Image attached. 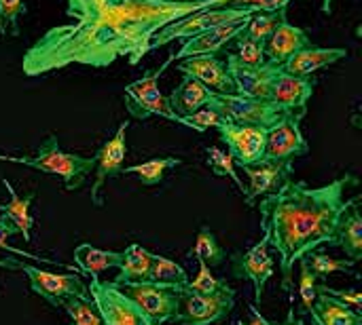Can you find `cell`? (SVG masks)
<instances>
[{
    "label": "cell",
    "instance_id": "obj_1",
    "mask_svg": "<svg viewBox=\"0 0 362 325\" xmlns=\"http://www.w3.org/2000/svg\"><path fill=\"white\" fill-rule=\"evenodd\" d=\"M227 0H66L74 23L51 27L23 55L25 76H40L83 63L106 68L119 57L138 66L151 53L153 36L168 23Z\"/></svg>",
    "mask_w": 362,
    "mask_h": 325
},
{
    "label": "cell",
    "instance_id": "obj_2",
    "mask_svg": "<svg viewBox=\"0 0 362 325\" xmlns=\"http://www.w3.org/2000/svg\"><path fill=\"white\" fill-rule=\"evenodd\" d=\"M356 184L358 178L354 173H346L320 188L288 180L278 192L257 203L261 231L267 233L269 247L278 252L282 288L286 292H293L295 264L320 245L333 243L339 220L350 203L346 188Z\"/></svg>",
    "mask_w": 362,
    "mask_h": 325
},
{
    "label": "cell",
    "instance_id": "obj_3",
    "mask_svg": "<svg viewBox=\"0 0 362 325\" xmlns=\"http://www.w3.org/2000/svg\"><path fill=\"white\" fill-rule=\"evenodd\" d=\"M0 161L4 163H19L23 167L36 169L40 173H49V176H57L64 184V188L68 192L78 190L87 176L93 171V157H83V154H74V152H64L59 148V140L57 135H49L40 148L36 150V154L30 157H13V154H0Z\"/></svg>",
    "mask_w": 362,
    "mask_h": 325
},
{
    "label": "cell",
    "instance_id": "obj_4",
    "mask_svg": "<svg viewBox=\"0 0 362 325\" xmlns=\"http://www.w3.org/2000/svg\"><path fill=\"white\" fill-rule=\"evenodd\" d=\"M0 269H11V271H21L25 273L28 281H30V290L34 294H38L47 305L62 309L64 300L68 298H81V300H91L89 294V286L76 275V273H49V271H40L36 266L23 264V262H15L11 258L0 260Z\"/></svg>",
    "mask_w": 362,
    "mask_h": 325
},
{
    "label": "cell",
    "instance_id": "obj_5",
    "mask_svg": "<svg viewBox=\"0 0 362 325\" xmlns=\"http://www.w3.org/2000/svg\"><path fill=\"white\" fill-rule=\"evenodd\" d=\"M172 61H174V53L168 57V61H163V66L146 70L142 74V78H138L136 82L125 87L123 102H125V108H127L132 118L146 121L151 116H161V118H168V121H174V123L180 121V116L172 110V106L168 102V95H163L159 85H157L159 76L163 74V70Z\"/></svg>",
    "mask_w": 362,
    "mask_h": 325
},
{
    "label": "cell",
    "instance_id": "obj_6",
    "mask_svg": "<svg viewBox=\"0 0 362 325\" xmlns=\"http://www.w3.org/2000/svg\"><path fill=\"white\" fill-rule=\"evenodd\" d=\"M87 286L104 325H159L110 281L104 283L100 277H91Z\"/></svg>",
    "mask_w": 362,
    "mask_h": 325
},
{
    "label": "cell",
    "instance_id": "obj_7",
    "mask_svg": "<svg viewBox=\"0 0 362 325\" xmlns=\"http://www.w3.org/2000/svg\"><path fill=\"white\" fill-rule=\"evenodd\" d=\"M235 307V294L204 296L189 288L178 292V311L172 324L178 325H214L225 321Z\"/></svg>",
    "mask_w": 362,
    "mask_h": 325
},
{
    "label": "cell",
    "instance_id": "obj_8",
    "mask_svg": "<svg viewBox=\"0 0 362 325\" xmlns=\"http://www.w3.org/2000/svg\"><path fill=\"white\" fill-rule=\"evenodd\" d=\"M208 106H212L216 112L223 114V118L235 125H252V127H265V129L276 125L286 114L278 106H274L269 99L242 97L235 93L231 95L212 93V99Z\"/></svg>",
    "mask_w": 362,
    "mask_h": 325
},
{
    "label": "cell",
    "instance_id": "obj_9",
    "mask_svg": "<svg viewBox=\"0 0 362 325\" xmlns=\"http://www.w3.org/2000/svg\"><path fill=\"white\" fill-rule=\"evenodd\" d=\"M242 17H250V15L240 8H229V6H206L193 15H187V17L176 19V21L168 23L165 27H161L153 36L148 49L155 51L163 44H170L176 38H191V36H197L214 25H221V23H227L233 19H242Z\"/></svg>",
    "mask_w": 362,
    "mask_h": 325
},
{
    "label": "cell",
    "instance_id": "obj_10",
    "mask_svg": "<svg viewBox=\"0 0 362 325\" xmlns=\"http://www.w3.org/2000/svg\"><path fill=\"white\" fill-rule=\"evenodd\" d=\"M305 112H288L267 129L265 161H295L310 152V144L301 131Z\"/></svg>",
    "mask_w": 362,
    "mask_h": 325
},
{
    "label": "cell",
    "instance_id": "obj_11",
    "mask_svg": "<svg viewBox=\"0 0 362 325\" xmlns=\"http://www.w3.org/2000/svg\"><path fill=\"white\" fill-rule=\"evenodd\" d=\"M221 142L227 146V154L233 159L235 167H252L265 159V127L252 125H235L225 121L218 129Z\"/></svg>",
    "mask_w": 362,
    "mask_h": 325
},
{
    "label": "cell",
    "instance_id": "obj_12",
    "mask_svg": "<svg viewBox=\"0 0 362 325\" xmlns=\"http://www.w3.org/2000/svg\"><path fill=\"white\" fill-rule=\"evenodd\" d=\"M269 250H272L269 247V237H267V233H263L261 241L255 247H250L244 254H233L231 256L233 275L235 277H244V279H248L252 283V288H255V302L257 305H261L265 286L274 277V271H276V262H274Z\"/></svg>",
    "mask_w": 362,
    "mask_h": 325
},
{
    "label": "cell",
    "instance_id": "obj_13",
    "mask_svg": "<svg viewBox=\"0 0 362 325\" xmlns=\"http://www.w3.org/2000/svg\"><path fill=\"white\" fill-rule=\"evenodd\" d=\"M129 123H119L117 133L100 146V150L93 154V184H91V203L95 207L104 205L102 199V188L108 180L117 178L123 171V161L127 154V146H125V131H127Z\"/></svg>",
    "mask_w": 362,
    "mask_h": 325
},
{
    "label": "cell",
    "instance_id": "obj_14",
    "mask_svg": "<svg viewBox=\"0 0 362 325\" xmlns=\"http://www.w3.org/2000/svg\"><path fill=\"white\" fill-rule=\"evenodd\" d=\"M316 89V80L312 76H295L284 72L282 68H276L267 99L278 106L282 112H308V102L312 99Z\"/></svg>",
    "mask_w": 362,
    "mask_h": 325
},
{
    "label": "cell",
    "instance_id": "obj_15",
    "mask_svg": "<svg viewBox=\"0 0 362 325\" xmlns=\"http://www.w3.org/2000/svg\"><path fill=\"white\" fill-rule=\"evenodd\" d=\"M248 176L244 201L248 207H257V203L274 192H278L288 180H293V161H261L252 167H242Z\"/></svg>",
    "mask_w": 362,
    "mask_h": 325
},
{
    "label": "cell",
    "instance_id": "obj_16",
    "mask_svg": "<svg viewBox=\"0 0 362 325\" xmlns=\"http://www.w3.org/2000/svg\"><path fill=\"white\" fill-rule=\"evenodd\" d=\"M119 290L127 298H132L153 321H157L159 325L172 321L178 311V292H174V290H165V288L153 286L148 281L125 283Z\"/></svg>",
    "mask_w": 362,
    "mask_h": 325
},
{
    "label": "cell",
    "instance_id": "obj_17",
    "mask_svg": "<svg viewBox=\"0 0 362 325\" xmlns=\"http://www.w3.org/2000/svg\"><path fill=\"white\" fill-rule=\"evenodd\" d=\"M305 47H312L310 36L301 27H297L288 21L286 8H280L278 23L265 42V63L280 68L288 57H293L297 51H301Z\"/></svg>",
    "mask_w": 362,
    "mask_h": 325
},
{
    "label": "cell",
    "instance_id": "obj_18",
    "mask_svg": "<svg viewBox=\"0 0 362 325\" xmlns=\"http://www.w3.org/2000/svg\"><path fill=\"white\" fill-rule=\"evenodd\" d=\"M246 23H248V17H242V19H233V21H227L221 25H214L197 36L185 38V44L180 47V51L174 57L180 61L191 55H216L218 51H223L229 42H233L244 32Z\"/></svg>",
    "mask_w": 362,
    "mask_h": 325
},
{
    "label": "cell",
    "instance_id": "obj_19",
    "mask_svg": "<svg viewBox=\"0 0 362 325\" xmlns=\"http://www.w3.org/2000/svg\"><path fill=\"white\" fill-rule=\"evenodd\" d=\"M178 70L182 74H189L197 78L202 85H206L210 91L221 93V95H231L233 93V82L227 70V63L218 59L216 55H191L180 59Z\"/></svg>",
    "mask_w": 362,
    "mask_h": 325
},
{
    "label": "cell",
    "instance_id": "obj_20",
    "mask_svg": "<svg viewBox=\"0 0 362 325\" xmlns=\"http://www.w3.org/2000/svg\"><path fill=\"white\" fill-rule=\"evenodd\" d=\"M225 63H227L235 95L267 99V91H269V82H272V76L276 72V66H269V63H263L259 68L244 66L235 59L233 53H227Z\"/></svg>",
    "mask_w": 362,
    "mask_h": 325
},
{
    "label": "cell",
    "instance_id": "obj_21",
    "mask_svg": "<svg viewBox=\"0 0 362 325\" xmlns=\"http://www.w3.org/2000/svg\"><path fill=\"white\" fill-rule=\"evenodd\" d=\"M2 186L8 192V201L0 205V224L13 235H21L25 243L32 241V228H34V218L30 214V207L34 203V192L28 195H17L15 188L11 186V182L2 180Z\"/></svg>",
    "mask_w": 362,
    "mask_h": 325
},
{
    "label": "cell",
    "instance_id": "obj_22",
    "mask_svg": "<svg viewBox=\"0 0 362 325\" xmlns=\"http://www.w3.org/2000/svg\"><path fill=\"white\" fill-rule=\"evenodd\" d=\"M348 57L346 49H320V47H305L288 57L280 68L295 76H314L316 72L341 61Z\"/></svg>",
    "mask_w": 362,
    "mask_h": 325
},
{
    "label": "cell",
    "instance_id": "obj_23",
    "mask_svg": "<svg viewBox=\"0 0 362 325\" xmlns=\"http://www.w3.org/2000/svg\"><path fill=\"white\" fill-rule=\"evenodd\" d=\"M361 197L350 199L339 226L333 237V247H339L346 252L348 260L358 262L362 260V216H361Z\"/></svg>",
    "mask_w": 362,
    "mask_h": 325
},
{
    "label": "cell",
    "instance_id": "obj_24",
    "mask_svg": "<svg viewBox=\"0 0 362 325\" xmlns=\"http://www.w3.org/2000/svg\"><path fill=\"white\" fill-rule=\"evenodd\" d=\"M212 93L214 91H210L197 78L185 74L180 85L168 95V102L178 116H187L191 112H197L199 108H206L212 99Z\"/></svg>",
    "mask_w": 362,
    "mask_h": 325
},
{
    "label": "cell",
    "instance_id": "obj_25",
    "mask_svg": "<svg viewBox=\"0 0 362 325\" xmlns=\"http://www.w3.org/2000/svg\"><path fill=\"white\" fill-rule=\"evenodd\" d=\"M310 315L316 325H362L361 311L322 292H318Z\"/></svg>",
    "mask_w": 362,
    "mask_h": 325
},
{
    "label": "cell",
    "instance_id": "obj_26",
    "mask_svg": "<svg viewBox=\"0 0 362 325\" xmlns=\"http://www.w3.org/2000/svg\"><path fill=\"white\" fill-rule=\"evenodd\" d=\"M151 260H153V254L148 250H144L138 243H132L129 247H125L123 260L119 264V273H117V277L110 283L115 288H121L125 283L146 281L148 271H151Z\"/></svg>",
    "mask_w": 362,
    "mask_h": 325
},
{
    "label": "cell",
    "instance_id": "obj_27",
    "mask_svg": "<svg viewBox=\"0 0 362 325\" xmlns=\"http://www.w3.org/2000/svg\"><path fill=\"white\" fill-rule=\"evenodd\" d=\"M123 260V252H108L93 247L91 243H81L74 247V264L89 277H100V273L108 269H119Z\"/></svg>",
    "mask_w": 362,
    "mask_h": 325
},
{
    "label": "cell",
    "instance_id": "obj_28",
    "mask_svg": "<svg viewBox=\"0 0 362 325\" xmlns=\"http://www.w3.org/2000/svg\"><path fill=\"white\" fill-rule=\"evenodd\" d=\"M146 281L153 283V286L165 288V290L180 292V290L189 288L191 277H189L187 271H185L180 264H176L174 260H170V258H165V256H159V254H153L151 271H148Z\"/></svg>",
    "mask_w": 362,
    "mask_h": 325
},
{
    "label": "cell",
    "instance_id": "obj_29",
    "mask_svg": "<svg viewBox=\"0 0 362 325\" xmlns=\"http://www.w3.org/2000/svg\"><path fill=\"white\" fill-rule=\"evenodd\" d=\"M182 161L176 159V157H157V159H148L144 163H136L132 167H123L121 173H134L138 176V180L144 184V186H157L163 182L165 173L174 167H178Z\"/></svg>",
    "mask_w": 362,
    "mask_h": 325
},
{
    "label": "cell",
    "instance_id": "obj_30",
    "mask_svg": "<svg viewBox=\"0 0 362 325\" xmlns=\"http://www.w3.org/2000/svg\"><path fill=\"white\" fill-rule=\"evenodd\" d=\"M189 256H193L197 262H202V264H206V266H210V269L221 266V264L225 262V258H227L225 250L218 245L216 235L212 233V228H210L208 224H204V226L199 228V233H197V237H195V245H193V250L189 252Z\"/></svg>",
    "mask_w": 362,
    "mask_h": 325
},
{
    "label": "cell",
    "instance_id": "obj_31",
    "mask_svg": "<svg viewBox=\"0 0 362 325\" xmlns=\"http://www.w3.org/2000/svg\"><path fill=\"white\" fill-rule=\"evenodd\" d=\"M305 260H308L312 273H314L318 279H325V277H329V275H333V273H348V275L358 277V273L354 271V264H356V262H352V260H348V258H346V260H339V258H331V256L320 254V252H312V254L305 256Z\"/></svg>",
    "mask_w": 362,
    "mask_h": 325
},
{
    "label": "cell",
    "instance_id": "obj_32",
    "mask_svg": "<svg viewBox=\"0 0 362 325\" xmlns=\"http://www.w3.org/2000/svg\"><path fill=\"white\" fill-rule=\"evenodd\" d=\"M206 157H208V167H210L216 176L233 180V184L240 188V192H242V195L246 192V184H244L242 178L238 176V167H235L233 159L227 154V150H221V148H216V146H210V148H206Z\"/></svg>",
    "mask_w": 362,
    "mask_h": 325
},
{
    "label": "cell",
    "instance_id": "obj_33",
    "mask_svg": "<svg viewBox=\"0 0 362 325\" xmlns=\"http://www.w3.org/2000/svg\"><path fill=\"white\" fill-rule=\"evenodd\" d=\"M62 311L68 315L70 325H104L93 300L68 298V300H64Z\"/></svg>",
    "mask_w": 362,
    "mask_h": 325
},
{
    "label": "cell",
    "instance_id": "obj_34",
    "mask_svg": "<svg viewBox=\"0 0 362 325\" xmlns=\"http://www.w3.org/2000/svg\"><path fill=\"white\" fill-rule=\"evenodd\" d=\"M189 290H193L197 294H204V296H212V294H235V290L227 281L218 279L212 273V269L206 266V264H202V262H199V273L195 275V279L189 281Z\"/></svg>",
    "mask_w": 362,
    "mask_h": 325
},
{
    "label": "cell",
    "instance_id": "obj_35",
    "mask_svg": "<svg viewBox=\"0 0 362 325\" xmlns=\"http://www.w3.org/2000/svg\"><path fill=\"white\" fill-rule=\"evenodd\" d=\"M233 49H235V51H231V53H233L235 59H238L240 63H244V66L259 68V66L265 63V44H261V42L248 38L244 32L233 40Z\"/></svg>",
    "mask_w": 362,
    "mask_h": 325
},
{
    "label": "cell",
    "instance_id": "obj_36",
    "mask_svg": "<svg viewBox=\"0 0 362 325\" xmlns=\"http://www.w3.org/2000/svg\"><path fill=\"white\" fill-rule=\"evenodd\" d=\"M227 118H223L221 112H216L212 106H206V108H199L197 112H191L187 116H180V125L189 127V129H195L197 133H206L208 129H218Z\"/></svg>",
    "mask_w": 362,
    "mask_h": 325
},
{
    "label": "cell",
    "instance_id": "obj_37",
    "mask_svg": "<svg viewBox=\"0 0 362 325\" xmlns=\"http://www.w3.org/2000/svg\"><path fill=\"white\" fill-rule=\"evenodd\" d=\"M278 13H280V11H276V13H257V15H250V17H248V23H246V27H244V34H246L248 38H252V40L265 44L267 38L272 36L276 23H278Z\"/></svg>",
    "mask_w": 362,
    "mask_h": 325
},
{
    "label": "cell",
    "instance_id": "obj_38",
    "mask_svg": "<svg viewBox=\"0 0 362 325\" xmlns=\"http://www.w3.org/2000/svg\"><path fill=\"white\" fill-rule=\"evenodd\" d=\"M299 298H301V305L308 313H312L314 309V302H316V296H318V283L320 279L312 273L310 264L305 258L299 260Z\"/></svg>",
    "mask_w": 362,
    "mask_h": 325
},
{
    "label": "cell",
    "instance_id": "obj_39",
    "mask_svg": "<svg viewBox=\"0 0 362 325\" xmlns=\"http://www.w3.org/2000/svg\"><path fill=\"white\" fill-rule=\"evenodd\" d=\"M25 11L23 0H0V34L19 36V17Z\"/></svg>",
    "mask_w": 362,
    "mask_h": 325
},
{
    "label": "cell",
    "instance_id": "obj_40",
    "mask_svg": "<svg viewBox=\"0 0 362 325\" xmlns=\"http://www.w3.org/2000/svg\"><path fill=\"white\" fill-rule=\"evenodd\" d=\"M291 0H227L223 6L229 8H240L248 15H257V13H276L280 8H286Z\"/></svg>",
    "mask_w": 362,
    "mask_h": 325
},
{
    "label": "cell",
    "instance_id": "obj_41",
    "mask_svg": "<svg viewBox=\"0 0 362 325\" xmlns=\"http://www.w3.org/2000/svg\"><path fill=\"white\" fill-rule=\"evenodd\" d=\"M318 292H322V294H329V296H333V298H337V300H341V302L350 305L352 309L361 311L362 296L358 290H333V288H327V286L318 283Z\"/></svg>",
    "mask_w": 362,
    "mask_h": 325
},
{
    "label": "cell",
    "instance_id": "obj_42",
    "mask_svg": "<svg viewBox=\"0 0 362 325\" xmlns=\"http://www.w3.org/2000/svg\"><path fill=\"white\" fill-rule=\"evenodd\" d=\"M8 237H11V233L0 224V250H4V252H11V254H17V256H23V258H28V260H34V262H47V264H55L53 260H47V258H40V256H36V254H30V252H25V250H19V247H13V245H8Z\"/></svg>",
    "mask_w": 362,
    "mask_h": 325
},
{
    "label": "cell",
    "instance_id": "obj_43",
    "mask_svg": "<svg viewBox=\"0 0 362 325\" xmlns=\"http://www.w3.org/2000/svg\"><path fill=\"white\" fill-rule=\"evenodd\" d=\"M250 321H238V325H274V324H269L261 313H259V309L257 307H250Z\"/></svg>",
    "mask_w": 362,
    "mask_h": 325
},
{
    "label": "cell",
    "instance_id": "obj_44",
    "mask_svg": "<svg viewBox=\"0 0 362 325\" xmlns=\"http://www.w3.org/2000/svg\"><path fill=\"white\" fill-rule=\"evenodd\" d=\"M278 325H305V321H303L301 317H295V313H291L286 321H282V324H278Z\"/></svg>",
    "mask_w": 362,
    "mask_h": 325
},
{
    "label": "cell",
    "instance_id": "obj_45",
    "mask_svg": "<svg viewBox=\"0 0 362 325\" xmlns=\"http://www.w3.org/2000/svg\"><path fill=\"white\" fill-rule=\"evenodd\" d=\"M322 11H325L327 15H331V11H333V0H322Z\"/></svg>",
    "mask_w": 362,
    "mask_h": 325
},
{
    "label": "cell",
    "instance_id": "obj_46",
    "mask_svg": "<svg viewBox=\"0 0 362 325\" xmlns=\"http://www.w3.org/2000/svg\"><path fill=\"white\" fill-rule=\"evenodd\" d=\"M165 2H176V0H165Z\"/></svg>",
    "mask_w": 362,
    "mask_h": 325
}]
</instances>
